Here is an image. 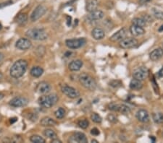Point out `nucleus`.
<instances>
[{"label":"nucleus","mask_w":163,"mask_h":143,"mask_svg":"<svg viewBox=\"0 0 163 143\" xmlns=\"http://www.w3.org/2000/svg\"><path fill=\"white\" fill-rule=\"evenodd\" d=\"M28 69V62L26 60L19 59L13 64L10 68V73L11 77L15 79L21 78L26 72Z\"/></svg>","instance_id":"1"},{"label":"nucleus","mask_w":163,"mask_h":143,"mask_svg":"<svg viewBox=\"0 0 163 143\" xmlns=\"http://www.w3.org/2000/svg\"><path fill=\"white\" fill-rule=\"evenodd\" d=\"M78 80L82 86L86 89L93 91L97 88V82L93 77L87 74V73H82L78 77Z\"/></svg>","instance_id":"2"},{"label":"nucleus","mask_w":163,"mask_h":143,"mask_svg":"<svg viewBox=\"0 0 163 143\" xmlns=\"http://www.w3.org/2000/svg\"><path fill=\"white\" fill-rule=\"evenodd\" d=\"M26 36L35 41H45L47 39L48 34L43 28H34L29 29L26 32Z\"/></svg>","instance_id":"3"},{"label":"nucleus","mask_w":163,"mask_h":143,"mask_svg":"<svg viewBox=\"0 0 163 143\" xmlns=\"http://www.w3.org/2000/svg\"><path fill=\"white\" fill-rule=\"evenodd\" d=\"M58 100L59 98L56 94H49L41 96L38 100V102L43 108H50L58 102Z\"/></svg>","instance_id":"4"},{"label":"nucleus","mask_w":163,"mask_h":143,"mask_svg":"<svg viewBox=\"0 0 163 143\" xmlns=\"http://www.w3.org/2000/svg\"><path fill=\"white\" fill-rule=\"evenodd\" d=\"M87 43V40L84 38H78L67 39L65 41V45L70 49H77L83 46Z\"/></svg>","instance_id":"5"},{"label":"nucleus","mask_w":163,"mask_h":143,"mask_svg":"<svg viewBox=\"0 0 163 143\" xmlns=\"http://www.w3.org/2000/svg\"><path fill=\"white\" fill-rule=\"evenodd\" d=\"M109 109L113 111L119 112L122 114H124V115H128L131 112V109L130 107L125 104H118V103H112L109 105Z\"/></svg>","instance_id":"6"},{"label":"nucleus","mask_w":163,"mask_h":143,"mask_svg":"<svg viewBox=\"0 0 163 143\" xmlns=\"http://www.w3.org/2000/svg\"><path fill=\"white\" fill-rule=\"evenodd\" d=\"M61 90L64 95H65L68 98H78L80 96V93L78 90L71 87V86L67 85L62 86Z\"/></svg>","instance_id":"7"},{"label":"nucleus","mask_w":163,"mask_h":143,"mask_svg":"<svg viewBox=\"0 0 163 143\" xmlns=\"http://www.w3.org/2000/svg\"><path fill=\"white\" fill-rule=\"evenodd\" d=\"M46 11H47V9H46V7L44 6V5H38V6L36 7L34 10L33 11V12L31 13V20L32 22L37 21V20H39L43 15H44V14L46 12Z\"/></svg>","instance_id":"8"},{"label":"nucleus","mask_w":163,"mask_h":143,"mask_svg":"<svg viewBox=\"0 0 163 143\" xmlns=\"http://www.w3.org/2000/svg\"><path fill=\"white\" fill-rule=\"evenodd\" d=\"M120 46L124 49H130L138 46V41L134 38H125L120 41Z\"/></svg>","instance_id":"9"},{"label":"nucleus","mask_w":163,"mask_h":143,"mask_svg":"<svg viewBox=\"0 0 163 143\" xmlns=\"http://www.w3.org/2000/svg\"><path fill=\"white\" fill-rule=\"evenodd\" d=\"M149 76V69L146 67H140L136 69L133 72V77L138 80L143 81Z\"/></svg>","instance_id":"10"},{"label":"nucleus","mask_w":163,"mask_h":143,"mask_svg":"<svg viewBox=\"0 0 163 143\" xmlns=\"http://www.w3.org/2000/svg\"><path fill=\"white\" fill-rule=\"evenodd\" d=\"M29 103V100L25 97L22 96H17L13 98L9 103V104L11 106L15 107V108H18V107H24L26 106Z\"/></svg>","instance_id":"11"},{"label":"nucleus","mask_w":163,"mask_h":143,"mask_svg":"<svg viewBox=\"0 0 163 143\" xmlns=\"http://www.w3.org/2000/svg\"><path fill=\"white\" fill-rule=\"evenodd\" d=\"M68 142H78V143H87L88 139L85 134L80 131L75 132L73 135L69 138Z\"/></svg>","instance_id":"12"},{"label":"nucleus","mask_w":163,"mask_h":143,"mask_svg":"<svg viewBox=\"0 0 163 143\" xmlns=\"http://www.w3.org/2000/svg\"><path fill=\"white\" fill-rule=\"evenodd\" d=\"M32 46V43L30 39L21 38L16 42L15 46L17 48L20 50H27L29 49Z\"/></svg>","instance_id":"13"},{"label":"nucleus","mask_w":163,"mask_h":143,"mask_svg":"<svg viewBox=\"0 0 163 143\" xmlns=\"http://www.w3.org/2000/svg\"><path fill=\"white\" fill-rule=\"evenodd\" d=\"M127 35V29L125 28H123L114 33L111 37L110 38V40L112 42L121 41L122 39L125 38Z\"/></svg>","instance_id":"14"},{"label":"nucleus","mask_w":163,"mask_h":143,"mask_svg":"<svg viewBox=\"0 0 163 143\" xmlns=\"http://www.w3.org/2000/svg\"><path fill=\"white\" fill-rule=\"evenodd\" d=\"M136 118L141 123H148L150 120L149 114L145 109H139L136 114Z\"/></svg>","instance_id":"15"},{"label":"nucleus","mask_w":163,"mask_h":143,"mask_svg":"<svg viewBox=\"0 0 163 143\" xmlns=\"http://www.w3.org/2000/svg\"><path fill=\"white\" fill-rule=\"evenodd\" d=\"M52 89L51 85L48 83V82L43 81V82H39L36 86V91L40 94H46L49 93L50 90Z\"/></svg>","instance_id":"16"},{"label":"nucleus","mask_w":163,"mask_h":143,"mask_svg":"<svg viewBox=\"0 0 163 143\" xmlns=\"http://www.w3.org/2000/svg\"><path fill=\"white\" fill-rule=\"evenodd\" d=\"M104 16V13L102 10L99 9H96V10L93 11V12H89V15L87 17V19L90 21H97L102 19Z\"/></svg>","instance_id":"17"},{"label":"nucleus","mask_w":163,"mask_h":143,"mask_svg":"<svg viewBox=\"0 0 163 143\" xmlns=\"http://www.w3.org/2000/svg\"><path fill=\"white\" fill-rule=\"evenodd\" d=\"M163 57V48H157L154 49L152 52L149 54V58L151 61L156 62L162 59Z\"/></svg>","instance_id":"18"},{"label":"nucleus","mask_w":163,"mask_h":143,"mask_svg":"<svg viewBox=\"0 0 163 143\" xmlns=\"http://www.w3.org/2000/svg\"><path fill=\"white\" fill-rule=\"evenodd\" d=\"M91 35L95 40H102L105 37V32L101 28H94L91 31Z\"/></svg>","instance_id":"19"},{"label":"nucleus","mask_w":163,"mask_h":143,"mask_svg":"<svg viewBox=\"0 0 163 143\" xmlns=\"http://www.w3.org/2000/svg\"><path fill=\"white\" fill-rule=\"evenodd\" d=\"M129 31L131 35L134 36H140V35H144L146 33V31L144 28L139 27V26L132 25L129 28Z\"/></svg>","instance_id":"20"},{"label":"nucleus","mask_w":163,"mask_h":143,"mask_svg":"<svg viewBox=\"0 0 163 143\" xmlns=\"http://www.w3.org/2000/svg\"><path fill=\"white\" fill-rule=\"evenodd\" d=\"M83 62L80 59H76L72 61L69 64L68 68L70 71L72 72H77L79 71L80 69L83 67Z\"/></svg>","instance_id":"21"},{"label":"nucleus","mask_w":163,"mask_h":143,"mask_svg":"<svg viewBox=\"0 0 163 143\" xmlns=\"http://www.w3.org/2000/svg\"><path fill=\"white\" fill-rule=\"evenodd\" d=\"M41 125L43 127H54V126L57 125V121L55 120L51 117H49V116H46L42 118L40 121Z\"/></svg>","instance_id":"22"},{"label":"nucleus","mask_w":163,"mask_h":143,"mask_svg":"<svg viewBox=\"0 0 163 143\" xmlns=\"http://www.w3.org/2000/svg\"><path fill=\"white\" fill-rule=\"evenodd\" d=\"M99 3L97 0H88L86 4V10L89 12H91L96 10L98 7Z\"/></svg>","instance_id":"23"},{"label":"nucleus","mask_w":163,"mask_h":143,"mask_svg":"<svg viewBox=\"0 0 163 143\" xmlns=\"http://www.w3.org/2000/svg\"><path fill=\"white\" fill-rule=\"evenodd\" d=\"M129 87L133 90H140L143 88V83L141 80H138L137 79H132L131 80Z\"/></svg>","instance_id":"24"},{"label":"nucleus","mask_w":163,"mask_h":143,"mask_svg":"<svg viewBox=\"0 0 163 143\" xmlns=\"http://www.w3.org/2000/svg\"><path fill=\"white\" fill-rule=\"evenodd\" d=\"M16 22L20 26H24L28 22V15L26 13H20L16 18Z\"/></svg>","instance_id":"25"},{"label":"nucleus","mask_w":163,"mask_h":143,"mask_svg":"<svg viewBox=\"0 0 163 143\" xmlns=\"http://www.w3.org/2000/svg\"><path fill=\"white\" fill-rule=\"evenodd\" d=\"M44 73V69H43L41 67H33L32 69L30 71V74L33 78H40L41 76L43 75Z\"/></svg>","instance_id":"26"},{"label":"nucleus","mask_w":163,"mask_h":143,"mask_svg":"<svg viewBox=\"0 0 163 143\" xmlns=\"http://www.w3.org/2000/svg\"><path fill=\"white\" fill-rule=\"evenodd\" d=\"M152 118L154 121L157 125L163 124V114L162 113H154L152 114Z\"/></svg>","instance_id":"27"},{"label":"nucleus","mask_w":163,"mask_h":143,"mask_svg":"<svg viewBox=\"0 0 163 143\" xmlns=\"http://www.w3.org/2000/svg\"><path fill=\"white\" fill-rule=\"evenodd\" d=\"M132 25L139 26V27H145L147 25V22L142 18H135L132 20Z\"/></svg>","instance_id":"28"},{"label":"nucleus","mask_w":163,"mask_h":143,"mask_svg":"<svg viewBox=\"0 0 163 143\" xmlns=\"http://www.w3.org/2000/svg\"><path fill=\"white\" fill-rule=\"evenodd\" d=\"M44 136H46L47 138L53 140L54 138H57V135L54 130H52L51 129H46L44 131Z\"/></svg>","instance_id":"29"},{"label":"nucleus","mask_w":163,"mask_h":143,"mask_svg":"<svg viewBox=\"0 0 163 143\" xmlns=\"http://www.w3.org/2000/svg\"><path fill=\"white\" fill-rule=\"evenodd\" d=\"M65 114H66V111H65V109L62 108V107L58 108L57 110L54 112V115H55L56 118H58V119H62V118H64Z\"/></svg>","instance_id":"30"},{"label":"nucleus","mask_w":163,"mask_h":143,"mask_svg":"<svg viewBox=\"0 0 163 143\" xmlns=\"http://www.w3.org/2000/svg\"><path fill=\"white\" fill-rule=\"evenodd\" d=\"M30 140H31V142H35V143H44L45 142H46L42 137L39 136V135H32V136L30 137Z\"/></svg>","instance_id":"31"},{"label":"nucleus","mask_w":163,"mask_h":143,"mask_svg":"<svg viewBox=\"0 0 163 143\" xmlns=\"http://www.w3.org/2000/svg\"><path fill=\"white\" fill-rule=\"evenodd\" d=\"M91 121L96 124H101L102 121V118L101 117L100 115H99L97 113H92L91 115Z\"/></svg>","instance_id":"32"},{"label":"nucleus","mask_w":163,"mask_h":143,"mask_svg":"<svg viewBox=\"0 0 163 143\" xmlns=\"http://www.w3.org/2000/svg\"><path fill=\"white\" fill-rule=\"evenodd\" d=\"M78 127L83 129H86L89 127V121H88L86 118H83V119H80L78 121Z\"/></svg>","instance_id":"33"},{"label":"nucleus","mask_w":163,"mask_h":143,"mask_svg":"<svg viewBox=\"0 0 163 143\" xmlns=\"http://www.w3.org/2000/svg\"><path fill=\"white\" fill-rule=\"evenodd\" d=\"M152 13L153 15L158 20H163V12L157 9H152Z\"/></svg>","instance_id":"34"},{"label":"nucleus","mask_w":163,"mask_h":143,"mask_svg":"<svg viewBox=\"0 0 163 143\" xmlns=\"http://www.w3.org/2000/svg\"><path fill=\"white\" fill-rule=\"evenodd\" d=\"M12 4V1L11 0H9V1L7 2H4L0 3V9H2L4 7L9 6V5H11Z\"/></svg>","instance_id":"35"},{"label":"nucleus","mask_w":163,"mask_h":143,"mask_svg":"<svg viewBox=\"0 0 163 143\" xmlns=\"http://www.w3.org/2000/svg\"><path fill=\"white\" fill-rule=\"evenodd\" d=\"M107 119L112 123H116L117 121V117H115V116L112 115V114H109L107 116Z\"/></svg>","instance_id":"36"},{"label":"nucleus","mask_w":163,"mask_h":143,"mask_svg":"<svg viewBox=\"0 0 163 143\" xmlns=\"http://www.w3.org/2000/svg\"><path fill=\"white\" fill-rule=\"evenodd\" d=\"M91 134L93 135V136H98L100 134V131L97 128H93L91 130Z\"/></svg>","instance_id":"37"},{"label":"nucleus","mask_w":163,"mask_h":143,"mask_svg":"<svg viewBox=\"0 0 163 143\" xmlns=\"http://www.w3.org/2000/svg\"><path fill=\"white\" fill-rule=\"evenodd\" d=\"M157 76L158 78H163V66L161 67V69L158 71V72L157 73Z\"/></svg>","instance_id":"38"},{"label":"nucleus","mask_w":163,"mask_h":143,"mask_svg":"<svg viewBox=\"0 0 163 143\" xmlns=\"http://www.w3.org/2000/svg\"><path fill=\"white\" fill-rule=\"evenodd\" d=\"M52 142H53V143H62V141L61 140H59V139L57 138H54L53 139V140H52Z\"/></svg>","instance_id":"39"},{"label":"nucleus","mask_w":163,"mask_h":143,"mask_svg":"<svg viewBox=\"0 0 163 143\" xmlns=\"http://www.w3.org/2000/svg\"><path fill=\"white\" fill-rule=\"evenodd\" d=\"M151 1V0H139V3L141 4V5H144V4H147Z\"/></svg>","instance_id":"40"},{"label":"nucleus","mask_w":163,"mask_h":143,"mask_svg":"<svg viewBox=\"0 0 163 143\" xmlns=\"http://www.w3.org/2000/svg\"><path fill=\"white\" fill-rule=\"evenodd\" d=\"M17 119H18V118H10V123L11 124H13V123H14V122H15L17 121Z\"/></svg>","instance_id":"41"},{"label":"nucleus","mask_w":163,"mask_h":143,"mask_svg":"<svg viewBox=\"0 0 163 143\" xmlns=\"http://www.w3.org/2000/svg\"><path fill=\"white\" fill-rule=\"evenodd\" d=\"M3 58H4L3 54H2V53H1V52H0V62H1L2 60L3 59Z\"/></svg>","instance_id":"42"},{"label":"nucleus","mask_w":163,"mask_h":143,"mask_svg":"<svg viewBox=\"0 0 163 143\" xmlns=\"http://www.w3.org/2000/svg\"><path fill=\"white\" fill-rule=\"evenodd\" d=\"M4 97H5V95H4L2 93H1V92H0V100L2 99Z\"/></svg>","instance_id":"43"},{"label":"nucleus","mask_w":163,"mask_h":143,"mask_svg":"<svg viewBox=\"0 0 163 143\" xmlns=\"http://www.w3.org/2000/svg\"><path fill=\"white\" fill-rule=\"evenodd\" d=\"M3 79V74L2 72H0V81Z\"/></svg>","instance_id":"44"},{"label":"nucleus","mask_w":163,"mask_h":143,"mask_svg":"<svg viewBox=\"0 0 163 143\" xmlns=\"http://www.w3.org/2000/svg\"><path fill=\"white\" fill-rule=\"evenodd\" d=\"M163 31V25H162V26H161V27H160V29H159V31Z\"/></svg>","instance_id":"45"},{"label":"nucleus","mask_w":163,"mask_h":143,"mask_svg":"<svg viewBox=\"0 0 163 143\" xmlns=\"http://www.w3.org/2000/svg\"><path fill=\"white\" fill-rule=\"evenodd\" d=\"M91 142H95V143H96V142H99L97 140H91Z\"/></svg>","instance_id":"46"},{"label":"nucleus","mask_w":163,"mask_h":143,"mask_svg":"<svg viewBox=\"0 0 163 143\" xmlns=\"http://www.w3.org/2000/svg\"><path fill=\"white\" fill-rule=\"evenodd\" d=\"M2 25H1V23H0V30H1V29H2Z\"/></svg>","instance_id":"47"},{"label":"nucleus","mask_w":163,"mask_h":143,"mask_svg":"<svg viewBox=\"0 0 163 143\" xmlns=\"http://www.w3.org/2000/svg\"><path fill=\"white\" fill-rule=\"evenodd\" d=\"M0 118H1V117H0Z\"/></svg>","instance_id":"48"}]
</instances>
